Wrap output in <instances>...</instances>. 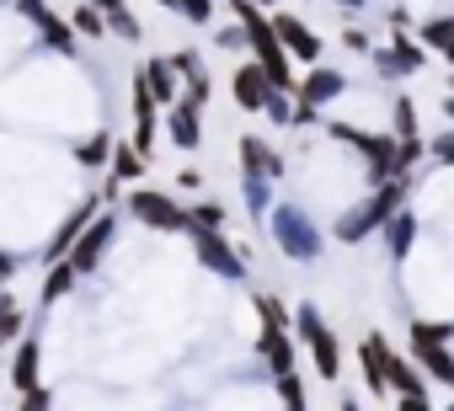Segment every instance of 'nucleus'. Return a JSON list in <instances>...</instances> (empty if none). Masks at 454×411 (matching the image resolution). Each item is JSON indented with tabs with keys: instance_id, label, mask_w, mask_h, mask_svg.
<instances>
[{
	"instance_id": "obj_1",
	"label": "nucleus",
	"mask_w": 454,
	"mask_h": 411,
	"mask_svg": "<svg viewBox=\"0 0 454 411\" xmlns=\"http://www.w3.org/2000/svg\"><path fill=\"white\" fill-rule=\"evenodd\" d=\"M406 192H411V171H395V176L374 182V192L358 203V209H348V214L337 220V241H342V246H358V241H369L374 230H385V220L406 203Z\"/></svg>"
},
{
	"instance_id": "obj_2",
	"label": "nucleus",
	"mask_w": 454,
	"mask_h": 411,
	"mask_svg": "<svg viewBox=\"0 0 454 411\" xmlns=\"http://www.w3.org/2000/svg\"><path fill=\"white\" fill-rule=\"evenodd\" d=\"M268 230L278 241V252L289 262H316L321 257V230L310 225V214L300 209V203H278V209H268Z\"/></svg>"
},
{
	"instance_id": "obj_3",
	"label": "nucleus",
	"mask_w": 454,
	"mask_h": 411,
	"mask_svg": "<svg viewBox=\"0 0 454 411\" xmlns=\"http://www.w3.org/2000/svg\"><path fill=\"white\" fill-rule=\"evenodd\" d=\"M289 326H294L300 342L310 347L316 374H321V379H342V342H337V331L321 321V310H316V305H300V310L289 315Z\"/></svg>"
},
{
	"instance_id": "obj_4",
	"label": "nucleus",
	"mask_w": 454,
	"mask_h": 411,
	"mask_svg": "<svg viewBox=\"0 0 454 411\" xmlns=\"http://www.w3.org/2000/svg\"><path fill=\"white\" fill-rule=\"evenodd\" d=\"M326 134H332V139H342L348 150H358V155H364L369 182L395 176V134H374V128H358V123H342V118H332V123H326Z\"/></svg>"
},
{
	"instance_id": "obj_5",
	"label": "nucleus",
	"mask_w": 454,
	"mask_h": 411,
	"mask_svg": "<svg viewBox=\"0 0 454 411\" xmlns=\"http://www.w3.org/2000/svg\"><path fill=\"white\" fill-rule=\"evenodd\" d=\"M129 214L145 225V230H155V236H176V230H187V209L171 198V192H160V187H129Z\"/></svg>"
},
{
	"instance_id": "obj_6",
	"label": "nucleus",
	"mask_w": 454,
	"mask_h": 411,
	"mask_svg": "<svg viewBox=\"0 0 454 411\" xmlns=\"http://www.w3.org/2000/svg\"><path fill=\"white\" fill-rule=\"evenodd\" d=\"M113 241H118V220H113V209H97V214H91V225L75 236V246L65 252V262L75 268V278L97 273V268H102V257L113 252Z\"/></svg>"
},
{
	"instance_id": "obj_7",
	"label": "nucleus",
	"mask_w": 454,
	"mask_h": 411,
	"mask_svg": "<svg viewBox=\"0 0 454 411\" xmlns=\"http://www.w3.org/2000/svg\"><path fill=\"white\" fill-rule=\"evenodd\" d=\"M268 22H273V38H278V49H284L294 65H321L326 43H321V33H316L310 22H300L294 12H268Z\"/></svg>"
},
{
	"instance_id": "obj_8",
	"label": "nucleus",
	"mask_w": 454,
	"mask_h": 411,
	"mask_svg": "<svg viewBox=\"0 0 454 411\" xmlns=\"http://www.w3.org/2000/svg\"><path fill=\"white\" fill-rule=\"evenodd\" d=\"M192 236V252H198V262L208 268V273H219V278H231V283H241L247 278V257L224 241V230H187Z\"/></svg>"
},
{
	"instance_id": "obj_9",
	"label": "nucleus",
	"mask_w": 454,
	"mask_h": 411,
	"mask_svg": "<svg viewBox=\"0 0 454 411\" xmlns=\"http://www.w3.org/2000/svg\"><path fill=\"white\" fill-rule=\"evenodd\" d=\"M348 91V75L342 70H332V65H305V81H294V102H305V107H326V102H337Z\"/></svg>"
},
{
	"instance_id": "obj_10",
	"label": "nucleus",
	"mask_w": 454,
	"mask_h": 411,
	"mask_svg": "<svg viewBox=\"0 0 454 411\" xmlns=\"http://www.w3.org/2000/svg\"><path fill=\"white\" fill-rule=\"evenodd\" d=\"M369 59H374V70H380L385 81H401V75H417V70L427 65V54H422V43H417V38H406V33H395V43H390V49H374Z\"/></svg>"
},
{
	"instance_id": "obj_11",
	"label": "nucleus",
	"mask_w": 454,
	"mask_h": 411,
	"mask_svg": "<svg viewBox=\"0 0 454 411\" xmlns=\"http://www.w3.org/2000/svg\"><path fill=\"white\" fill-rule=\"evenodd\" d=\"M231 97H236V107H241V112H262V102L273 97V81L262 75V65H257V59L236 65V75H231Z\"/></svg>"
},
{
	"instance_id": "obj_12",
	"label": "nucleus",
	"mask_w": 454,
	"mask_h": 411,
	"mask_svg": "<svg viewBox=\"0 0 454 411\" xmlns=\"http://www.w3.org/2000/svg\"><path fill=\"white\" fill-rule=\"evenodd\" d=\"M236 155H241V176H268V182L284 176V155H278L268 139H257V134H241Z\"/></svg>"
},
{
	"instance_id": "obj_13",
	"label": "nucleus",
	"mask_w": 454,
	"mask_h": 411,
	"mask_svg": "<svg viewBox=\"0 0 454 411\" xmlns=\"http://www.w3.org/2000/svg\"><path fill=\"white\" fill-rule=\"evenodd\" d=\"M257 358H262L273 374H294V363H300V342H294V331L262 326V331H257Z\"/></svg>"
},
{
	"instance_id": "obj_14",
	"label": "nucleus",
	"mask_w": 454,
	"mask_h": 411,
	"mask_svg": "<svg viewBox=\"0 0 454 411\" xmlns=\"http://www.w3.org/2000/svg\"><path fill=\"white\" fill-rule=\"evenodd\" d=\"M12 347H17L12 353V390L27 395L33 384H43V347H38V337H17Z\"/></svg>"
},
{
	"instance_id": "obj_15",
	"label": "nucleus",
	"mask_w": 454,
	"mask_h": 411,
	"mask_svg": "<svg viewBox=\"0 0 454 411\" xmlns=\"http://www.w3.org/2000/svg\"><path fill=\"white\" fill-rule=\"evenodd\" d=\"M97 209H102V198H97V192H91V198H81V203H75V209H70V220H65V225H59L54 236H49V246H43V257H49V262H59V257H65V252L75 246V236H81V230L91 225V214H97Z\"/></svg>"
},
{
	"instance_id": "obj_16",
	"label": "nucleus",
	"mask_w": 454,
	"mask_h": 411,
	"mask_svg": "<svg viewBox=\"0 0 454 411\" xmlns=\"http://www.w3.org/2000/svg\"><path fill=\"white\" fill-rule=\"evenodd\" d=\"M411 363H417L427 379H438V384H449V390H454V353H449V342L411 337Z\"/></svg>"
},
{
	"instance_id": "obj_17",
	"label": "nucleus",
	"mask_w": 454,
	"mask_h": 411,
	"mask_svg": "<svg viewBox=\"0 0 454 411\" xmlns=\"http://www.w3.org/2000/svg\"><path fill=\"white\" fill-rule=\"evenodd\" d=\"M166 139H171L176 150H198V144H203V112L187 107V102H171V107H166Z\"/></svg>"
},
{
	"instance_id": "obj_18",
	"label": "nucleus",
	"mask_w": 454,
	"mask_h": 411,
	"mask_svg": "<svg viewBox=\"0 0 454 411\" xmlns=\"http://www.w3.org/2000/svg\"><path fill=\"white\" fill-rule=\"evenodd\" d=\"M139 70H145V86H150V102H155V107H171V102L182 97V75H176L166 59H145Z\"/></svg>"
},
{
	"instance_id": "obj_19",
	"label": "nucleus",
	"mask_w": 454,
	"mask_h": 411,
	"mask_svg": "<svg viewBox=\"0 0 454 411\" xmlns=\"http://www.w3.org/2000/svg\"><path fill=\"white\" fill-rule=\"evenodd\" d=\"M385 390H395V395H422V390H427V379H422V368H417V363H406L401 353H390V347H385Z\"/></svg>"
},
{
	"instance_id": "obj_20",
	"label": "nucleus",
	"mask_w": 454,
	"mask_h": 411,
	"mask_svg": "<svg viewBox=\"0 0 454 411\" xmlns=\"http://www.w3.org/2000/svg\"><path fill=\"white\" fill-rule=\"evenodd\" d=\"M358 368H364V384L374 395H385V337H364L358 342Z\"/></svg>"
},
{
	"instance_id": "obj_21",
	"label": "nucleus",
	"mask_w": 454,
	"mask_h": 411,
	"mask_svg": "<svg viewBox=\"0 0 454 411\" xmlns=\"http://www.w3.org/2000/svg\"><path fill=\"white\" fill-rule=\"evenodd\" d=\"M145 155L129 144V139H113V155H107V171H113V182H139L145 176Z\"/></svg>"
},
{
	"instance_id": "obj_22",
	"label": "nucleus",
	"mask_w": 454,
	"mask_h": 411,
	"mask_svg": "<svg viewBox=\"0 0 454 411\" xmlns=\"http://www.w3.org/2000/svg\"><path fill=\"white\" fill-rule=\"evenodd\" d=\"M385 241H390V257H395V262H406V257H411V241H417V214L395 209V214L385 220Z\"/></svg>"
},
{
	"instance_id": "obj_23",
	"label": "nucleus",
	"mask_w": 454,
	"mask_h": 411,
	"mask_svg": "<svg viewBox=\"0 0 454 411\" xmlns=\"http://www.w3.org/2000/svg\"><path fill=\"white\" fill-rule=\"evenodd\" d=\"M70 289H75V268H70L65 257H59V262H49V273H43V289H38V299H43V305H59V299H65Z\"/></svg>"
},
{
	"instance_id": "obj_24",
	"label": "nucleus",
	"mask_w": 454,
	"mask_h": 411,
	"mask_svg": "<svg viewBox=\"0 0 454 411\" xmlns=\"http://www.w3.org/2000/svg\"><path fill=\"white\" fill-rule=\"evenodd\" d=\"M22 326H27V310H22V299L0 289V347H12V342L22 337Z\"/></svg>"
},
{
	"instance_id": "obj_25",
	"label": "nucleus",
	"mask_w": 454,
	"mask_h": 411,
	"mask_svg": "<svg viewBox=\"0 0 454 411\" xmlns=\"http://www.w3.org/2000/svg\"><path fill=\"white\" fill-rule=\"evenodd\" d=\"M417 43H422V49H449V43H454V12L427 17V22L417 27Z\"/></svg>"
},
{
	"instance_id": "obj_26",
	"label": "nucleus",
	"mask_w": 454,
	"mask_h": 411,
	"mask_svg": "<svg viewBox=\"0 0 454 411\" xmlns=\"http://www.w3.org/2000/svg\"><path fill=\"white\" fill-rule=\"evenodd\" d=\"M65 22L75 27V38H107V22H102V12L91 6V0H81V6H75Z\"/></svg>"
},
{
	"instance_id": "obj_27",
	"label": "nucleus",
	"mask_w": 454,
	"mask_h": 411,
	"mask_svg": "<svg viewBox=\"0 0 454 411\" xmlns=\"http://www.w3.org/2000/svg\"><path fill=\"white\" fill-rule=\"evenodd\" d=\"M187 230H224V203H192L187 209Z\"/></svg>"
},
{
	"instance_id": "obj_28",
	"label": "nucleus",
	"mask_w": 454,
	"mask_h": 411,
	"mask_svg": "<svg viewBox=\"0 0 454 411\" xmlns=\"http://www.w3.org/2000/svg\"><path fill=\"white\" fill-rule=\"evenodd\" d=\"M241 192H247V209L252 214H268L273 209V182L268 176H241Z\"/></svg>"
},
{
	"instance_id": "obj_29",
	"label": "nucleus",
	"mask_w": 454,
	"mask_h": 411,
	"mask_svg": "<svg viewBox=\"0 0 454 411\" xmlns=\"http://www.w3.org/2000/svg\"><path fill=\"white\" fill-rule=\"evenodd\" d=\"M107 155H113V134H91L86 144H75V160H81V166H91V171H97V166H107Z\"/></svg>"
},
{
	"instance_id": "obj_30",
	"label": "nucleus",
	"mask_w": 454,
	"mask_h": 411,
	"mask_svg": "<svg viewBox=\"0 0 454 411\" xmlns=\"http://www.w3.org/2000/svg\"><path fill=\"white\" fill-rule=\"evenodd\" d=\"M252 305H257V315H262V326H278V331H289V315H294V310H289V305H284L278 294H257Z\"/></svg>"
},
{
	"instance_id": "obj_31",
	"label": "nucleus",
	"mask_w": 454,
	"mask_h": 411,
	"mask_svg": "<svg viewBox=\"0 0 454 411\" xmlns=\"http://www.w3.org/2000/svg\"><path fill=\"white\" fill-rule=\"evenodd\" d=\"M43 43H49L54 54H75V43H81V38H75V27H70L65 17H54V22L43 27Z\"/></svg>"
},
{
	"instance_id": "obj_32",
	"label": "nucleus",
	"mask_w": 454,
	"mask_h": 411,
	"mask_svg": "<svg viewBox=\"0 0 454 411\" xmlns=\"http://www.w3.org/2000/svg\"><path fill=\"white\" fill-rule=\"evenodd\" d=\"M208 91H214V81H208V70H198V75L182 81V97H176V102H187V107L203 112V107H208Z\"/></svg>"
},
{
	"instance_id": "obj_33",
	"label": "nucleus",
	"mask_w": 454,
	"mask_h": 411,
	"mask_svg": "<svg viewBox=\"0 0 454 411\" xmlns=\"http://www.w3.org/2000/svg\"><path fill=\"white\" fill-rule=\"evenodd\" d=\"M171 12L187 17L192 27H208V22H214V0H171Z\"/></svg>"
},
{
	"instance_id": "obj_34",
	"label": "nucleus",
	"mask_w": 454,
	"mask_h": 411,
	"mask_svg": "<svg viewBox=\"0 0 454 411\" xmlns=\"http://www.w3.org/2000/svg\"><path fill=\"white\" fill-rule=\"evenodd\" d=\"M395 139H422L417 134V107H411V97H395Z\"/></svg>"
},
{
	"instance_id": "obj_35",
	"label": "nucleus",
	"mask_w": 454,
	"mask_h": 411,
	"mask_svg": "<svg viewBox=\"0 0 454 411\" xmlns=\"http://www.w3.org/2000/svg\"><path fill=\"white\" fill-rule=\"evenodd\" d=\"M278 395H284V411H305V384H300V374H278Z\"/></svg>"
},
{
	"instance_id": "obj_36",
	"label": "nucleus",
	"mask_w": 454,
	"mask_h": 411,
	"mask_svg": "<svg viewBox=\"0 0 454 411\" xmlns=\"http://www.w3.org/2000/svg\"><path fill=\"white\" fill-rule=\"evenodd\" d=\"M17 12H22V17H27V22L38 27V33H43V27H49V22L59 17V12L49 6V0H17Z\"/></svg>"
},
{
	"instance_id": "obj_37",
	"label": "nucleus",
	"mask_w": 454,
	"mask_h": 411,
	"mask_svg": "<svg viewBox=\"0 0 454 411\" xmlns=\"http://www.w3.org/2000/svg\"><path fill=\"white\" fill-rule=\"evenodd\" d=\"M262 118H273V123H289V118H294V97H289V91H273V97L262 102Z\"/></svg>"
},
{
	"instance_id": "obj_38",
	"label": "nucleus",
	"mask_w": 454,
	"mask_h": 411,
	"mask_svg": "<svg viewBox=\"0 0 454 411\" xmlns=\"http://www.w3.org/2000/svg\"><path fill=\"white\" fill-rule=\"evenodd\" d=\"M166 65H171V70H176V75H182V81H187V75H198V70H203V59H198V49H176V54H166Z\"/></svg>"
},
{
	"instance_id": "obj_39",
	"label": "nucleus",
	"mask_w": 454,
	"mask_h": 411,
	"mask_svg": "<svg viewBox=\"0 0 454 411\" xmlns=\"http://www.w3.org/2000/svg\"><path fill=\"white\" fill-rule=\"evenodd\" d=\"M427 150H433V160H443V166H454V128H449V134H438V139H433Z\"/></svg>"
},
{
	"instance_id": "obj_40",
	"label": "nucleus",
	"mask_w": 454,
	"mask_h": 411,
	"mask_svg": "<svg viewBox=\"0 0 454 411\" xmlns=\"http://www.w3.org/2000/svg\"><path fill=\"white\" fill-rule=\"evenodd\" d=\"M214 43H219V49H247V33H241V27H219Z\"/></svg>"
},
{
	"instance_id": "obj_41",
	"label": "nucleus",
	"mask_w": 454,
	"mask_h": 411,
	"mask_svg": "<svg viewBox=\"0 0 454 411\" xmlns=\"http://www.w3.org/2000/svg\"><path fill=\"white\" fill-rule=\"evenodd\" d=\"M176 187H182V192H198V187H203V171H198V166H182V171H176Z\"/></svg>"
},
{
	"instance_id": "obj_42",
	"label": "nucleus",
	"mask_w": 454,
	"mask_h": 411,
	"mask_svg": "<svg viewBox=\"0 0 454 411\" xmlns=\"http://www.w3.org/2000/svg\"><path fill=\"white\" fill-rule=\"evenodd\" d=\"M395 411H433V400H427V390L422 395H395Z\"/></svg>"
},
{
	"instance_id": "obj_43",
	"label": "nucleus",
	"mask_w": 454,
	"mask_h": 411,
	"mask_svg": "<svg viewBox=\"0 0 454 411\" xmlns=\"http://www.w3.org/2000/svg\"><path fill=\"white\" fill-rule=\"evenodd\" d=\"M12 278H17V257L0 252V289H12Z\"/></svg>"
},
{
	"instance_id": "obj_44",
	"label": "nucleus",
	"mask_w": 454,
	"mask_h": 411,
	"mask_svg": "<svg viewBox=\"0 0 454 411\" xmlns=\"http://www.w3.org/2000/svg\"><path fill=\"white\" fill-rule=\"evenodd\" d=\"M342 43H348V49H353V54H369V38H364V33H358V27H348V33H342Z\"/></svg>"
},
{
	"instance_id": "obj_45",
	"label": "nucleus",
	"mask_w": 454,
	"mask_h": 411,
	"mask_svg": "<svg viewBox=\"0 0 454 411\" xmlns=\"http://www.w3.org/2000/svg\"><path fill=\"white\" fill-rule=\"evenodd\" d=\"M337 6H342V12H364V0H337Z\"/></svg>"
},
{
	"instance_id": "obj_46",
	"label": "nucleus",
	"mask_w": 454,
	"mask_h": 411,
	"mask_svg": "<svg viewBox=\"0 0 454 411\" xmlns=\"http://www.w3.org/2000/svg\"><path fill=\"white\" fill-rule=\"evenodd\" d=\"M438 54H443V59H449V70H454V43H449V49H438Z\"/></svg>"
},
{
	"instance_id": "obj_47",
	"label": "nucleus",
	"mask_w": 454,
	"mask_h": 411,
	"mask_svg": "<svg viewBox=\"0 0 454 411\" xmlns=\"http://www.w3.org/2000/svg\"><path fill=\"white\" fill-rule=\"evenodd\" d=\"M252 6H262V12H273V6H278V0H252Z\"/></svg>"
},
{
	"instance_id": "obj_48",
	"label": "nucleus",
	"mask_w": 454,
	"mask_h": 411,
	"mask_svg": "<svg viewBox=\"0 0 454 411\" xmlns=\"http://www.w3.org/2000/svg\"><path fill=\"white\" fill-rule=\"evenodd\" d=\"M443 112H449V118H454V97H443Z\"/></svg>"
},
{
	"instance_id": "obj_49",
	"label": "nucleus",
	"mask_w": 454,
	"mask_h": 411,
	"mask_svg": "<svg viewBox=\"0 0 454 411\" xmlns=\"http://www.w3.org/2000/svg\"><path fill=\"white\" fill-rule=\"evenodd\" d=\"M342 411H358V400H342Z\"/></svg>"
},
{
	"instance_id": "obj_50",
	"label": "nucleus",
	"mask_w": 454,
	"mask_h": 411,
	"mask_svg": "<svg viewBox=\"0 0 454 411\" xmlns=\"http://www.w3.org/2000/svg\"><path fill=\"white\" fill-rule=\"evenodd\" d=\"M449 91H454V70H449Z\"/></svg>"
},
{
	"instance_id": "obj_51",
	"label": "nucleus",
	"mask_w": 454,
	"mask_h": 411,
	"mask_svg": "<svg viewBox=\"0 0 454 411\" xmlns=\"http://www.w3.org/2000/svg\"><path fill=\"white\" fill-rule=\"evenodd\" d=\"M160 6H166V12H171V0H160Z\"/></svg>"
},
{
	"instance_id": "obj_52",
	"label": "nucleus",
	"mask_w": 454,
	"mask_h": 411,
	"mask_svg": "<svg viewBox=\"0 0 454 411\" xmlns=\"http://www.w3.org/2000/svg\"><path fill=\"white\" fill-rule=\"evenodd\" d=\"M22 411H27V406H22Z\"/></svg>"
},
{
	"instance_id": "obj_53",
	"label": "nucleus",
	"mask_w": 454,
	"mask_h": 411,
	"mask_svg": "<svg viewBox=\"0 0 454 411\" xmlns=\"http://www.w3.org/2000/svg\"><path fill=\"white\" fill-rule=\"evenodd\" d=\"M449 411H454V406H449Z\"/></svg>"
}]
</instances>
